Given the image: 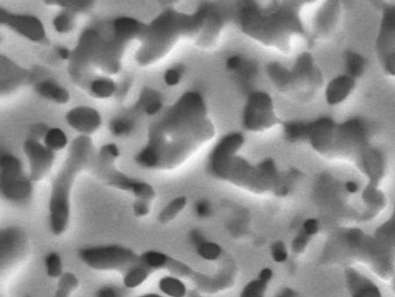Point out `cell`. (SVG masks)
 Masks as SVG:
<instances>
[{
	"instance_id": "1",
	"label": "cell",
	"mask_w": 395,
	"mask_h": 297,
	"mask_svg": "<svg viewBox=\"0 0 395 297\" xmlns=\"http://www.w3.org/2000/svg\"><path fill=\"white\" fill-rule=\"evenodd\" d=\"M301 5L274 2L263 9L255 2L243 3L238 13L242 31L264 45L288 51L293 36H305L299 16Z\"/></svg>"
},
{
	"instance_id": "2",
	"label": "cell",
	"mask_w": 395,
	"mask_h": 297,
	"mask_svg": "<svg viewBox=\"0 0 395 297\" xmlns=\"http://www.w3.org/2000/svg\"><path fill=\"white\" fill-rule=\"evenodd\" d=\"M210 169L220 179L254 193L274 192L284 196L301 180L303 174L298 170L281 176L274 162L266 159L258 166H252L237 156H210Z\"/></svg>"
},
{
	"instance_id": "3",
	"label": "cell",
	"mask_w": 395,
	"mask_h": 297,
	"mask_svg": "<svg viewBox=\"0 0 395 297\" xmlns=\"http://www.w3.org/2000/svg\"><path fill=\"white\" fill-rule=\"evenodd\" d=\"M305 141L320 155L327 158H345L356 163L372 146L367 122L355 117L337 124L323 117L307 124Z\"/></svg>"
},
{
	"instance_id": "4",
	"label": "cell",
	"mask_w": 395,
	"mask_h": 297,
	"mask_svg": "<svg viewBox=\"0 0 395 297\" xmlns=\"http://www.w3.org/2000/svg\"><path fill=\"white\" fill-rule=\"evenodd\" d=\"M91 141L80 137L70 148L68 161L55 180L48 205V224L52 233L60 236L68 228L70 215V195L77 173L91 157Z\"/></svg>"
},
{
	"instance_id": "5",
	"label": "cell",
	"mask_w": 395,
	"mask_h": 297,
	"mask_svg": "<svg viewBox=\"0 0 395 297\" xmlns=\"http://www.w3.org/2000/svg\"><path fill=\"white\" fill-rule=\"evenodd\" d=\"M385 281L395 274V203L389 217L372 233L365 232L359 261Z\"/></svg>"
},
{
	"instance_id": "6",
	"label": "cell",
	"mask_w": 395,
	"mask_h": 297,
	"mask_svg": "<svg viewBox=\"0 0 395 297\" xmlns=\"http://www.w3.org/2000/svg\"><path fill=\"white\" fill-rule=\"evenodd\" d=\"M350 194L345 182L329 173H323L315 181L314 198L316 205L330 219L337 222H357L360 210L350 205Z\"/></svg>"
},
{
	"instance_id": "7",
	"label": "cell",
	"mask_w": 395,
	"mask_h": 297,
	"mask_svg": "<svg viewBox=\"0 0 395 297\" xmlns=\"http://www.w3.org/2000/svg\"><path fill=\"white\" fill-rule=\"evenodd\" d=\"M78 256L91 269L119 272H126L139 258L131 249L117 244L81 248Z\"/></svg>"
},
{
	"instance_id": "8",
	"label": "cell",
	"mask_w": 395,
	"mask_h": 297,
	"mask_svg": "<svg viewBox=\"0 0 395 297\" xmlns=\"http://www.w3.org/2000/svg\"><path fill=\"white\" fill-rule=\"evenodd\" d=\"M31 180L24 176L20 161L11 154L1 156V194L11 203L23 206L32 198Z\"/></svg>"
},
{
	"instance_id": "9",
	"label": "cell",
	"mask_w": 395,
	"mask_h": 297,
	"mask_svg": "<svg viewBox=\"0 0 395 297\" xmlns=\"http://www.w3.org/2000/svg\"><path fill=\"white\" fill-rule=\"evenodd\" d=\"M323 74L315 65L310 53L305 52L298 57L296 65L290 70L286 94H299L301 99L313 97L323 84Z\"/></svg>"
},
{
	"instance_id": "10",
	"label": "cell",
	"mask_w": 395,
	"mask_h": 297,
	"mask_svg": "<svg viewBox=\"0 0 395 297\" xmlns=\"http://www.w3.org/2000/svg\"><path fill=\"white\" fill-rule=\"evenodd\" d=\"M244 124L251 131H263L278 124L273 99L266 92H256L249 96L245 107Z\"/></svg>"
},
{
	"instance_id": "11",
	"label": "cell",
	"mask_w": 395,
	"mask_h": 297,
	"mask_svg": "<svg viewBox=\"0 0 395 297\" xmlns=\"http://www.w3.org/2000/svg\"><path fill=\"white\" fill-rule=\"evenodd\" d=\"M29 251V239L28 234L18 226H9L0 232V259H1V271L21 261Z\"/></svg>"
},
{
	"instance_id": "12",
	"label": "cell",
	"mask_w": 395,
	"mask_h": 297,
	"mask_svg": "<svg viewBox=\"0 0 395 297\" xmlns=\"http://www.w3.org/2000/svg\"><path fill=\"white\" fill-rule=\"evenodd\" d=\"M357 168L368 180V184L379 187L386 172V158L379 148L372 146L355 163Z\"/></svg>"
},
{
	"instance_id": "13",
	"label": "cell",
	"mask_w": 395,
	"mask_h": 297,
	"mask_svg": "<svg viewBox=\"0 0 395 297\" xmlns=\"http://www.w3.org/2000/svg\"><path fill=\"white\" fill-rule=\"evenodd\" d=\"M24 151L31 165V180L36 181L43 179L53 164V151L42 146L33 139L26 141Z\"/></svg>"
},
{
	"instance_id": "14",
	"label": "cell",
	"mask_w": 395,
	"mask_h": 297,
	"mask_svg": "<svg viewBox=\"0 0 395 297\" xmlns=\"http://www.w3.org/2000/svg\"><path fill=\"white\" fill-rule=\"evenodd\" d=\"M361 200L363 207L361 209L359 222H370L386 209L387 198L379 187L368 184L361 190Z\"/></svg>"
},
{
	"instance_id": "15",
	"label": "cell",
	"mask_w": 395,
	"mask_h": 297,
	"mask_svg": "<svg viewBox=\"0 0 395 297\" xmlns=\"http://www.w3.org/2000/svg\"><path fill=\"white\" fill-rule=\"evenodd\" d=\"M345 276L350 297H383L379 286L354 267H346Z\"/></svg>"
},
{
	"instance_id": "16",
	"label": "cell",
	"mask_w": 395,
	"mask_h": 297,
	"mask_svg": "<svg viewBox=\"0 0 395 297\" xmlns=\"http://www.w3.org/2000/svg\"><path fill=\"white\" fill-rule=\"evenodd\" d=\"M1 22L33 40H40L45 36L42 23L38 18L33 16H12L1 10Z\"/></svg>"
},
{
	"instance_id": "17",
	"label": "cell",
	"mask_w": 395,
	"mask_h": 297,
	"mask_svg": "<svg viewBox=\"0 0 395 297\" xmlns=\"http://www.w3.org/2000/svg\"><path fill=\"white\" fill-rule=\"evenodd\" d=\"M66 118L72 128L83 133L95 131L102 122L96 110L85 107H76L67 114Z\"/></svg>"
},
{
	"instance_id": "18",
	"label": "cell",
	"mask_w": 395,
	"mask_h": 297,
	"mask_svg": "<svg viewBox=\"0 0 395 297\" xmlns=\"http://www.w3.org/2000/svg\"><path fill=\"white\" fill-rule=\"evenodd\" d=\"M340 13V5L337 1H329L320 10L315 22V37H323L332 31Z\"/></svg>"
},
{
	"instance_id": "19",
	"label": "cell",
	"mask_w": 395,
	"mask_h": 297,
	"mask_svg": "<svg viewBox=\"0 0 395 297\" xmlns=\"http://www.w3.org/2000/svg\"><path fill=\"white\" fill-rule=\"evenodd\" d=\"M356 80L348 75H341L335 77L328 85L326 89V99L330 105L344 102L355 88Z\"/></svg>"
},
{
	"instance_id": "20",
	"label": "cell",
	"mask_w": 395,
	"mask_h": 297,
	"mask_svg": "<svg viewBox=\"0 0 395 297\" xmlns=\"http://www.w3.org/2000/svg\"><path fill=\"white\" fill-rule=\"evenodd\" d=\"M205 23L202 43L204 46L212 45L215 44L216 40L218 39L220 32H221L224 24V20L218 9L212 6H204Z\"/></svg>"
},
{
	"instance_id": "21",
	"label": "cell",
	"mask_w": 395,
	"mask_h": 297,
	"mask_svg": "<svg viewBox=\"0 0 395 297\" xmlns=\"http://www.w3.org/2000/svg\"><path fill=\"white\" fill-rule=\"evenodd\" d=\"M320 229V222L318 219L308 218L298 232L293 241L292 250L294 254H301L305 251L313 237L318 235Z\"/></svg>"
},
{
	"instance_id": "22",
	"label": "cell",
	"mask_w": 395,
	"mask_h": 297,
	"mask_svg": "<svg viewBox=\"0 0 395 297\" xmlns=\"http://www.w3.org/2000/svg\"><path fill=\"white\" fill-rule=\"evenodd\" d=\"M152 270L141 261L140 256L135 264L129 267L125 272L124 284L126 288L138 287L150 276Z\"/></svg>"
},
{
	"instance_id": "23",
	"label": "cell",
	"mask_w": 395,
	"mask_h": 297,
	"mask_svg": "<svg viewBox=\"0 0 395 297\" xmlns=\"http://www.w3.org/2000/svg\"><path fill=\"white\" fill-rule=\"evenodd\" d=\"M244 139L239 133L230 134L221 140L215 148L211 156H227L236 154V152L243 146Z\"/></svg>"
},
{
	"instance_id": "24",
	"label": "cell",
	"mask_w": 395,
	"mask_h": 297,
	"mask_svg": "<svg viewBox=\"0 0 395 297\" xmlns=\"http://www.w3.org/2000/svg\"><path fill=\"white\" fill-rule=\"evenodd\" d=\"M345 69L347 75L356 80L363 75L367 69V63L362 55L354 51H346L345 53Z\"/></svg>"
},
{
	"instance_id": "25",
	"label": "cell",
	"mask_w": 395,
	"mask_h": 297,
	"mask_svg": "<svg viewBox=\"0 0 395 297\" xmlns=\"http://www.w3.org/2000/svg\"><path fill=\"white\" fill-rule=\"evenodd\" d=\"M36 91L43 97L58 103H66L70 96L68 92L52 82H43L36 85Z\"/></svg>"
},
{
	"instance_id": "26",
	"label": "cell",
	"mask_w": 395,
	"mask_h": 297,
	"mask_svg": "<svg viewBox=\"0 0 395 297\" xmlns=\"http://www.w3.org/2000/svg\"><path fill=\"white\" fill-rule=\"evenodd\" d=\"M267 72L276 87L283 92H286L288 85L290 70L279 63L274 62L267 65Z\"/></svg>"
},
{
	"instance_id": "27",
	"label": "cell",
	"mask_w": 395,
	"mask_h": 297,
	"mask_svg": "<svg viewBox=\"0 0 395 297\" xmlns=\"http://www.w3.org/2000/svg\"><path fill=\"white\" fill-rule=\"evenodd\" d=\"M186 203H188V200L184 196L171 200L160 212L158 215L159 222L166 225L173 221L185 209Z\"/></svg>"
},
{
	"instance_id": "28",
	"label": "cell",
	"mask_w": 395,
	"mask_h": 297,
	"mask_svg": "<svg viewBox=\"0 0 395 297\" xmlns=\"http://www.w3.org/2000/svg\"><path fill=\"white\" fill-rule=\"evenodd\" d=\"M159 288L170 297H185L186 288L184 284L178 278L166 276L159 281Z\"/></svg>"
},
{
	"instance_id": "29",
	"label": "cell",
	"mask_w": 395,
	"mask_h": 297,
	"mask_svg": "<svg viewBox=\"0 0 395 297\" xmlns=\"http://www.w3.org/2000/svg\"><path fill=\"white\" fill-rule=\"evenodd\" d=\"M45 146L51 151H60L66 146L67 136L65 132L62 131L60 129L54 128L48 129L45 139Z\"/></svg>"
},
{
	"instance_id": "30",
	"label": "cell",
	"mask_w": 395,
	"mask_h": 297,
	"mask_svg": "<svg viewBox=\"0 0 395 297\" xmlns=\"http://www.w3.org/2000/svg\"><path fill=\"white\" fill-rule=\"evenodd\" d=\"M140 258L152 271L166 267L170 259L169 256L156 251L144 252L140 255Z\"/></svg>"
},
{
	"instance_id": "31",
	"label": "cell",
	"mask_w": 395,
	"mask_h": 297,
	"mask_svg": "<svg viewBox=\"0 0 395 297\" xmlns=\"http://www.w3.org/2000/svg\"><path fill=\"white\" fill-rule=\"evenodd\" d=\"M286 139L290 142L296 143L305 141L307 136V124L301 122H290L285 124Z\"/></svg>"
},
{
	"instance_id": "32",
	"label": "cell",
	"mask_w": 395,
	"mask_h": 297,
	"mask_svg": "<svg viewBox=\"0 0 395 297\" xmlns=\"http://www.w3.org/2000/svg\"><path fill=\"white\" fill-rule=\"evenodd\" d=\"M78 285L77 277L72 273L63 274L58 282L57 292L54 297H69Z\"/></svg>"
},
{
	"instance_id": "33",
	"label": "cell",
	"mask_w": 395,
	"mask_h": 297,
	"mask_svg": "<svg viewBox=\"0 0 395 297\" xmlns=\"http://www.w3.org/2000/svg\"><path fill=\"white\" fill-rule=\"evenodd\" d=\"M138 180L133 179L129 176H125L119 172H113L107 176V183L113 185V187L122 190L132 191L134 185H136Z\"/></svg>"
},
{
	"instance_id": "34",
	"label": "cell",
	"mask_w": 395,
	"mask_h": 297,
	"mask_svg": "<svg viewBox=\"0 0 395 297\" xmlns=\"http://www.w3.org/2000/svg\"><path fill=\"white\" fill-rule=\"evenodd\" d=\"M45 266L48 276L51 278H60L63 276V264L60 255L51 252L46 256Z\"/></svg>"
},
{
	"instance_id": "35",
	"label": "cell",
	"mask_w": 395,
	"mask_h": 297,
	"mask_svg": "<svg viewBox=\"0 0 395 297\" xmlns=\"http://www.w3.org/2000/svg\"><path fill=\"white\" fill-rule=\"evenodd\" d=\"M197 252L201 258L207 261H216L222 254V248L219 244L203 241L198 244Z\"/></svg>"
},
{
	"instance_id": "36",
	"label": "cell",
	"mask_w": 395,
	"mask_h": 297,
	"mask_svg": "<svg viewBox=\"0 0 395 297\" xmlns=\"http://www.w3.org/2000/svg\"><path fill=\"white\" fill-rule=\"evenodd\" d=\"M141 27L139 22L128 18H118L114 23L115 31L121 36H129L130 33L139 31Z\"/></svg>"
},
{
	"instance_id": "37",
	"label": "cell",
	"mask_w": 395,
	"mask_h": 297,
	"mask_svg": "<svg viewBox=\"0 0 395 297\" xmlns=\"http://www.w3.org/2000/svg\"><path fill=\"white\" fill-rule=\"evenodd\" d=\"M115 85L110 80H99L92 85V92L100 98L109 97L114 94Z\"/></svg>"
},
{
	"instance_id": "38",
	"label": "cell",
	"mask_w": 395,
	"mask_h": 297,
	"mask_svg": "<svg viewBox=\"0 0 395 297\" xmlns=\"http://www.w3.org/2000/svg\"><path fill=\"white\" fill-rule=\"evenodd\" d=\"M133 194L137 200H144V202H151L155 198L156 192L150 184L138 180L132 189Z\"/></svg>"
},
{
	"instance_id": "39",
	"label": "cell",
	"mask_w": 395,
	"mask_h": 297,
	"mask_svg": "<svg viewBox=\"0 0 395 297\" xmlns=\"http://www.w3.org/2000/svg\"><path fill=\"white\" fill-rule=\"evenodd\" d=\"M133 128V122L128 119H115L110 124L112 133L117 136L129 135Z\"/></svg>"
},
{
	"instance_id": "40",
	"label": "cell",
	"mask_w": 395,
	"mask_h": 297,
	"mask_svg": "<svg viewBox=\"0 0 395 297\" xmlns=\"http://www.w3.org/2000/svg\"><path fill=\"white\" fill-rule=\"evenodd\" d=\"M118 156L119 151L117 146L114 144H107L99 151V161L102 164H109V163L114 162Z\"/></svg>"
},
{
	"instance_id": "41",
	"label": "cell",
	"mask_w": 395,
	"mask_h": 297,
	"mask_svg": "<svg viewBox=\"0 0 395 297\" xmlns=\"http://www.w3.org/2000/svg\"><path fill=\"white\" fill-rule=\"evenodd\" d=\"M183 66L178 65L175 67L173 69L167 70L165 75V80L168 85L170 87H173L180 82L181 74L183 73Z\"/></svg>"
},
{
	"instance_id": "42",
	"label": "cell",
	"mask_w": 395,
	"mask_h": 297,
	"mask_svg": "<svg viewBox=\"0 0 395 297\" xmlns=\"http://www.w3.org/2000/svg\"><path fill=\"white\" fill-rule=\"evenodd\" d=\"M54 25L58 32H66L72 28V21L69 14L63 13L55 18Z\"/></svg>"
},
{
	"instance_id": "43",
	"label": "cell",
	"mask_w": 395,
	"mask_h": 297,
	"mask_svg": "<svg viewBox=\"0 0 395 297\" xmlns=\"http://www.w3.org/2000/svg\"><path fill=\"white\" fill-rule=\"evenodd\" d=\"M151 203L136 200L133 204V212L136 217H144L150 213Z\"/></svg>"
},
{
	"instance_id": "44",
	"label": "cell",
	"mask_w": 395,
	"mask_h": 297,
	"mask_svg": "<svg viewBox=\"0 0 395 297\" xmlns=\"http://www.w3.org/2000/svg\"><path fill=\"white\" fill-rule=\"evenodd\" d=\"M271 254H273L274 261L277 262H284L288 259V250H286L284 243H275Z\"/></svg>"
},
{
	"instance_id": "45",
	"label": "cell",
	"mask_w": 395,
	"mask_h": 297,
	"mask_svg": "<svg viewBox=\"0 0 395 297\" xmlns=\"http://www.w3.org/2000/svg\"><path fill=\"white\" fill-rule=\"evenodd\" d=\"M96 297H122V295L118 288L112 287V286H106L97 292Z\"/></svg>"
},
{
	"instance_id": "46",
	"label": "cell",
	"mask_w": 395,
	"mask_h": 297,
	"mask_svg": "<svg viewBox=\"0 0 395 297\" xmlns=\"http://www.w3.org/2000/svg\"><path fill=\"white\" fill-rule=\"evenodd\" d=\"M195 212L200 217H207L211 212L210 203L206 200H200L195 205Z\"/></svg>"
},
{
	"instance_id": "47",
	"label": "cell",
	"mask_w": 395,
	"mask_h": 297,
	"mask_svg": "<svg viewBox=\"0 0 395 297\" xmlns=\"http://www.w3.org/2000/svg\"><path fill=\"white\" fill-rule=\"evenodd\" d=\"M345 187L346 191H347L350 195H356L357 193L362 190V189H361V185L355 180L345 182Z\"/></svg>"
},
{
	"instance_id": "48",
	"label": "cell",
	"mask_w": 395,
	"mask_h": 297,
	"mask_svg": "<svg viewBox=\"0 0 395 297\" xmlns=\"http://www.w3.org/2000/svg\"><path fill=\"white\" fill-rule=\"evenodd\" d=\"M161 109H162L161 99H158L156 100V102L151 103L150 105L145 107V111H146V113L148 114H150V116H153V114L158 113V111Z\"/></svg>"
},
{
	"instance_id": "49",
	"label": "cell",
	"mask_w": 395,
	"mask_h": 297,
	"mask_svg": "<svg viewBox=\"0 0 395 297\" xmlns=\"http://www.w3.org/2000/svg\"><path fill=\"white\" fill-rule=\"evenodd\" d=\"M242 58L240 57H234L230 58L228 61H227V67L231 70H237L239 68V66L242 63Z\"/></svg>"
},
{
	"instance_id": "50",
	"label": "cell",
	"mask_w": 395,
	"mask_h": 297,
	"mask_svg": "<svg viewBox=\"0 0 395 297\" xmlns=\"http://www.w3.org/2000/svg\"><path fill=\"white\" fill-rule=\"evenodd\" d=\"M47 132V127L43 124L36 125V129H33V134L35 136H42L43 134L46 136Z\"/></svg>"
},
{
	"instance_id": "51",
	"label": "cell",
	"mask_w": 395,
	"mask_h": 297,
	"mask_svg": "<svg viewBox=\"0 0 395 297\" xmlns=\"http://www.w3.org/2000/svg\"><path fill=\"white\" fill-rule=\"evenodd\" d=\"M271 276H273V273L270 269H264L260 274V280L266 282L271 279Z\"/></svg>"
},
{
	"instance_id": "52",
	"label": "cell",
	"mask_w": 395,
	"mask_h": 297,
	"mask_svg": "<svg viewBox=\"0 0 395 297\" xmlns=\"http://www.w3.org/2000/svg\"><path fill=\"white\" fill-rule=\"evenodd\" d=\"M58 54L60 55L61 58L67 59L69 58L70 52L65 48H59Z\"/></svg>"
},
{
	"instance_id": "53",
	"label": "cell",
	"mask_w": 395,
	"mask_h": 297,
	"mask_svg": "<svg viewBox=\"0 0 395 297\" xmlns=\"http://www.w3.org/2000/svg\"><path fill=\"white\" fill-rule=\"evenodd\" d=\"M391 284H392V289L395 294V274H394L392 279H391Z\"/></svg>"
},
{
	"instance_id": "54",
	"label": "cell",
	"mask_w": 395,
	"mask_h": 297,
	"mask_svg": "<svg viewBox=\"0 0 395 297\" xmlns=\"http://www.w3.org/2000/svg\"><path fill=\"white\" fill-rule=\"evenodd\" d=\"M139 297H162L161 296L156 295V294H147L144 296H141Z\"/></svg>"
}]
</instances>
